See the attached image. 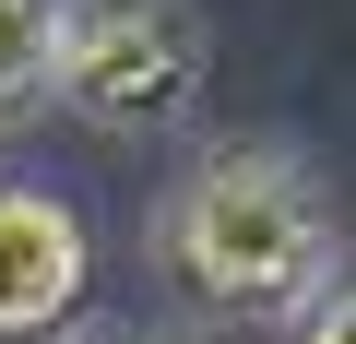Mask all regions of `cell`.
I'll use <instances>...</instances> for the list:
<instances>
[{"mask_svg":"<svg viewBox=\"0 0 356 344\" xmlns=\"http://www.w3.org/2000/svg\"><path fill=\"white\" fill-rule=\"evenodd\" d=\"M273 344H356V261H332V273L273 320Z\"/></svg>","mask_w":356,"mask_h":344,"instance_id":"5","label":"cell"},{"mask_svg":"<svg viewBox=\"0 0 356 344\" xmlns=\"http://www.w3.org/2000/svg\"><path fill=\"white\" fill-rule=\"evenodd\" d=\"M95 297V238L48 179H0V344H60Z\"/></svg>","mask_w":356,"mask_h":344,"instance_id":"3","label":"cell"},{"mask_svg":"<svg viewBox=\"0 0 356 344\" xmlns=\"http://www.w3.org/2000/svg\"><path fill=\"white\" fill-rule=\"evenodd\" d=\"M60 344H191L178 320H72Z\"/></svg>","mask_w":356,"mask_h":344,"instance_id":"6","label":"cell"},{"mask_svg":"<svg viewBox=\"0 0 356 344\" xmlns=\"http://www.w3.org/2000/svg\"><path fill=\"white\" fill-rule=\"evenodd\" d=\"M166 309L191 320H285L332 261H344V214L321 190V166L297 142H214L143 226Z\"/></svg>","mask_w":356,"mask_h":344,"instance_id":"1","label":"cell"},{"mask_svg":"<svg viewBox=\"0 0 356 344\" xmlns=\"http://www.w3.org/2000/svg\"><path fill=\"white\" fill-rule=\"evenodd\" d=\"M214 83V36L202 0H60L48 36V95L83 131H191Z\"/></svg>","mask_w":356,"mask_h":344,"instance_id":"2","label":"cell"},{"mask_svg":"<svg viewBox=\"0 0 356 344\" xmlns=\"http://www.w3.org/2000/svg\"><path fill=\"white\" fill-rule=\"evenodd\" d=\"M48 36H60V0H0V131L48 107Z\"/></svg>","mask_w":356,"mask_h":344,"instance_id":"4","label":"cell"}]
</instances>
